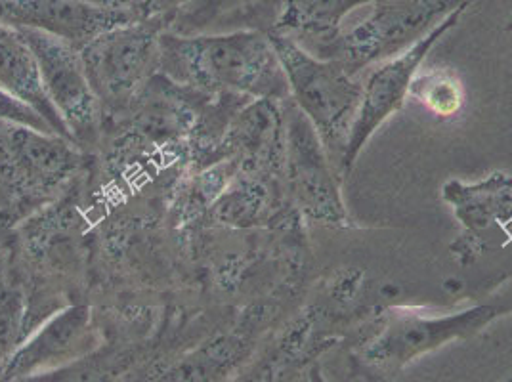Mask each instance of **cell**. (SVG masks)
<instances>
[{"label":"cell","mask_w":512,"mask_h":382,"mask_svg":"<svg viewBox=\"0 0 512 382\" xmlns=\"http://www.w3.org/2000/svg\"><path fill=\"white\" fill-rule=\"evenodd\" d=\"M14 222H16V218L10 209H0V255L6 251V247L12 241Z\"/></svg>","instance_id":"obj_20"},{"label":"cell","mask_w":512,"mask_h":382,"mask_svg":"<svg viewBox=\"0 0 512 382\" xmlns=\"http://www.w3.org/2000/svg\"><path fill=\"white\" fill-rule=\"evenodd\" d=\"M373 0H283L272 31L283 33L306 50L329 43L341 35L342 20Z\"/></svg>","instance_id":"obj_15"},{"label":"cell","mask_w":512,"mask_h":382,"mask_svg":"<svg viewBox=\"0 0 512 382\" xmlns=\"http://www.w3.org/2000/svg\"><path fill=\"white\" fill-rule=\"evenodd\" d=\"M96 344L85 306H69L46 319L0 365V381H25L81 360Z\"/></svg>","instance_id":"obj_11"},{"label":"cell","mask_w":512,"mask_h":382,"mask_svg":"<svg viewBox=\"0 0 512 382\" xmlns=\"http://www.w3.org/2000/svg\"><path fill=\"white\" fill-rule=\"evenodd\" d=\"M444 201L453 207L463 232L449 245L453 258L469 266L490 247L486 234L512 232V174L495 170L480 182L449 180L442 188Z\"/></svg>","instance_id":"obj_10"},{"label":"cell","mask_w":512,"mask_h":382,"mask_svg":"<svg viewBox=\"0 0 512 382\" xmlns=\"http://www.w3.org/2000/svg\"><path fill=\"white\" fill-rule=\"evenodd\" d=\"M159 73L205 96L285 100L289 83L270 35L260 29L161 33Z\"/></svg>","instance_id":"obj_1"},{"label":"cell","mask_w":512,"mask_h":382,"mask_svg":"<svg viewBox=\"0 0 512 382\" xmlns=\"http://www.w3.org/2000/svg\"><path fill=\"white\" fill-rule=\"evenodd\" d=\"M16 205V199L12 195V191L8 188L6 180L2 178V172H0V209H10Z\"/></svg>","instance_id":"obj_21"},{"label":"cell","mask_w":512,"mask_h":382,"mask_svg":"<svg viewBox=\"0 0 512 382\" xmlns=\"http://www.w3.org/2000/svg\"><path fill=\"white\" fill-rule=\"evenodd\" d=\"M20 31L37 58L46 96L64 119L73 142L77 146L92 142L102 127L104 109L88 81L81 50L43 31Z\"/></svg>","instance_id":"obj_9"},{"label":"cell","mask_w":512,"mask_h":382,"mask_svg":"<svg viewBox=\"0 0 512 382\" xmlns=\"http://www.w3.org/2000/svg\"><path fill=\"white\" fill-rule=\"evenodd\" d=\"M285 119V191L295 211L327 228L352 226L342 203L337 170L327 157L320 134L299 106L281 100Z\"/></svg>","instance_id":"obj_6"},{"label":"cell","mask_w":512,"mask_h":382,"mask_svg":"<svg viewBox=\"0 0 512 382\" xmlns=\"http://www.w3.org/2000/svg\"><path fill=\"white\" fill-rule=\"evenodd\" d=\"M469 6L470 4H465L455 12H451L446 20L438 23L419 43L409 46L402 54L386 60L383 65L373 69V73L367 77V81L363 83L360 107L350 128V136L342 155L341 167H339L341 180L350 174L358 155L362 153L365 144L371 140V136L379 130V127H383L396 111L404 107V102L409 96V86L413 83L415 75L419 73V67L425 62L428 52L459 23Z\"/></svg>","instance_id":"obj_7"},{"label":"cell","mask_w":512,"mask_h":382,"mask_svg":"<svg viewBox=\"0 0 512 382\" xmlns=\"http://www.w3.org/2000/svg\"><path fill=\"white\" fill-rule=\"evenodd\" d=\"M0 121L54 132L52 127L44 121V117H41L33 107L23 104L22 100H18L14 94L4 90L2 86H0Z\"/></svg>","instance_id":"obj_18"},{"label":"cell","mask_w":512,"mask_h":382,"mask_svg":"<svg viewBox=\"0 0 512 382\" xmlns=\"http://www.w3.org/2000/svg\"><path fill=\"white\" fill-rule=\"evenodd\" d=\"M75 146L56 132L0 121V172L16 205L60 190L81 163Z\"/></svg>","instance_id":"obj_8"},{"label":"cell","mask_w":512,"mask_h":382,"mask_svg":"<svg viewBox=\"0 0 512 382\" xmlns=\"http://www.w3.org/2000/svg\"><path fill=\"white\" fill-rule=\"evenodd\" d=\"M409 96L421 106L427 107L436 117H453L465 102V90L461 81L444 69H434L423 75H415L409 86Z\"/></svg>","instance_id":"obj_16"},{"label":"cell","mask_w":512,"mask_h":382,"mask_svg":"<svg viewBox=\"0 0 512 382\" xmlns=\"http://www.w3.org/2000/svg\"><path fill=\"white\" fill-rule=\"evenodd\" d=\"M472 0H373L371 14L348 33L320 44L312 54L335 60L354 77L419 43L438 23Z\"/></svg>","instance_id":"obj_3"},{"label":"cell","mask_w":512,"mask_h":382,"mask_svg":"<svg viewBox=\"0 0 512 382\" xmlns=\"http://www.w3.org/2000/svg\"><path fill=\"white\" fill-rule=\"evenodd\" d=\"M0 86L33 107L52 130L73 142L64 119L46 96L37 58L20 29L0 22Z\"/></svg>","instance_id":"obj_13"},{"label":"cell","mask_w":512,"mask_h":382,"mask_svg":"<svg viewBox=\"0 0 512 382\" xmlns=\"http://www.w3.org/2000/svg\"><path fill=\"white\" fill-rule=\"evenodd\" d=\"M505 29H507V31H512V18L509 20V23L505 25Z\"/></svg>","instance_id":"obj_23"},{"label":"cell","mask_w":512,"mask_h":382,"mask_svg":"<svg viewBox=\"0 0 512 382\" xmlns=\"http://www.w3.org/2000/svg\"><path fill=\"white\" fill-rule=\"evenodd\" d=\"M23 300L14 291L0 293V365L22 342Z\"/></svg>","instance_id":"obj_17"},{"label":"cell","mask_w":512,"mask_h":382,"mask_svg":"<svg viewBox=\"0 0 512 382\" xmlns=\"http://www.w3.org/2000/svg\"><path fill=\"white\" fill-rule=\"evenodd\" d=\"M88 2L106 6V8H115V10H132V0H88Z\"/></svg>","instance_id":"obj_22"},{"label":"cell","mask_w":512,"mask_h":382,"mask_svg":"<svg viewBox=\"0 0 512 382\" xmlns=\"http://www.w3.org/2000/svg\"><path fill=\"white\" fill-rule=\"evenodd\" d=\"M192 2L193 0H132V10L138 20L165 23L167 27H171L178 14Z\"/></svg>","instance_id":"obj_19"},{"label":"cell","mask_w":512,"mask_h":382,"mask_svg":"<svg viewBox=\"0 0 512 382\" xmlns=\"http://www.w3.org/2000/svg\"><path fill=\"white\" fill-rule=\"evenodd\" d=\"M138 20L132 10H115L88 0H0V22L43 31L83 48L98 35Z\"/></svg>","instance_id":"obj_12"},{"label":"cell","mask_w":512,"mask_h":382,"mask_svg":"<svg viewBox=\"0 0 512 382\" xmlns=\"http://www.w3.org/2000/svg\"><path fill=\"white\" fill-rule=\"evenodd\" d=\"M283 0H193L171 23L176 33L260 29L270 33Z\"/></svg>","instance_id":"obj_14"},{"label":"cell","mask_w":512,"mask_h":382,"mask_svg":"<svg viewBox=\"0 0 512 382\" xmlns=\"http://www.w3.org/2000/svg\"><path fill=\"white\" fill-rule=\"evenodd\" d=\"M268 35L283 65L291 100L318 130L339 176L350 128L362 100L363 83L339 62L312 54L295 39L278 31Z\"/></svg>","instance_id":"obj_2"},{"label":"cell","mask_w":512,"mask_h":382,"mask_svg":"<svg viewBox=\"0 0 512 382\" xmlns=\"http://www.w3.org/2000/svg\"><path fill=\"white\" fill-rule=\"evenodd\" d=\"M165 23L132 20L81 48L88 81L104 115H125L159 73Z\"/></svg>","instance_id":"obj_4"},{"label":"cell","mask_w":512,"mask_h":382,"mask_svg":"<svg viewBox=\"0 0 512 382\" xmlns=\"http://www.w3.org/2000/svg\"><path fill=\"white\" fill-rule=\"evenodd\" d=\"M505 312V308L495 304H480L436 318L415 314L413 310H392L381 333L356 352V361L367 373L392 377L404 371L411 361L448 342L476 337Z\"/></svg>","instance_id":"obj_5"}]
</instances>
